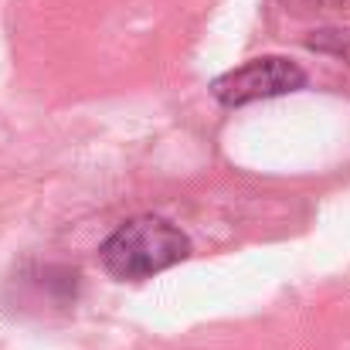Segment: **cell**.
<instances>
[{
    "mask_svg": "<svg viewBox=\"0 0 350 350\" xmlns=\"http://www.w3.org/2000/svg\"><path fill=\"white\" fill-rule=\"evenodd\" d=\"M303 85H306V72L293 58L265 55V58H252L241 68H232L221 79H215L211 96L221 106L234 109V106H248V103H258V99L289 96Z\"/></svg>",
    "mask_w": 350,
    "mask_h": 350,
    "instance_id": "cell-2",
    "label": "cell"
},
{
    "mask_svg": "<svg viewBox=\"0 0 350 350\" xmlns=\"http://www.w3.org/2000/svg\"><path fill=\"white\" fill-rule=\"evenodd\" d=\"M191 255V241L177 225L157 215H139L119 225L99 248V258L116 279H150Z\"/></svg>",
    "mask_w": 350,
    "mask_h": 350,
    "instance_id": "cell-1",
    "label": "cell"
}]
</instances>
